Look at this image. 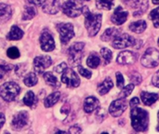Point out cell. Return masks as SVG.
Listing matches in <instances>:
<instances>
[{
	"label": "cell",
	"mask_w": 159,
	"mask_h": 134,
	"mask_svg": "<svg viewBox=\"0 0 159 134\" xmlns=\"http://www.w3.org/2000/svg\"><path fill=\"white\" fill-rule=\"evenodd\" d=\"M130 118H131V125L132 128L139 132H143L147 131L149 125V115L147 111L134 107L130 112Z\"/></svg>",
	"instance_id": "cell-1"
},
{
	"label": "cell",
	"mask_w": 159,
	"mask_h": 134,
	"mask_svg": "<svg viewBox=\"0 0 159 134\" xmlns=\"http://www.w3.org/2000/svg\"><path fill=\"white\" fill-rule=\"evenodd\" d=\"M83 12L85 15V26L88 30L89 36L96 35L102 26V14L92 13L87 7H84Z\"/></svg>",
	"instance_id": "cell-2"
},
{
	"label": "cell",
	"mask_w": 159,
	"mask_h": 134,
	"mask_svg": "<svg viewBox=\"0 0 159 134\" xmlns=\"http://www.w3.org/2000/svg\"><path fill=\"white\" fill-rule=\"evenodd\" d=\"M20 91V88L15 82H7L0 87V96L6 102H12Z\"/></svg>",
	"instance_id": "cell-3"
},
{
	"label": "cell",
	"mask_w": 159,
	"mask_h": 134,
	"mask_svg": "<svg viewBox=\"0 0 159 134\" xmlns=\"http://www.w3.org/2000/svg\"><path fill=\"white\" fill-rule=\"evenodd\" d=\"M84 5L82 0H68L62 6V11L71 18L78 17L83 12Z\"/></svg>",
	"instance_id": "cell-4"
},
{
	"label": "cell",
	"mask_w": 159,
	"mask_h": 134,
	"mask_svg": "<svg viewBox=\"0 0 159 134\" xmlns=\"http://www.w3.org/2000/svg\"><path fill=\"white\" fill-rule=\"evenodd\" d=\"M144 67L155 68L159 64V51L155 48H149L141 59Z\"/></svg>",
	"instance_id": "cell-5"
},
{
	"label": "cell",
	"mask_w": 159,
	"mask_h": 134,
	"mask_svg": "<svg viewBox=\"0 0 159 134\" xmlns=\"http://www.w3.org/2000/svg\"><path fill=\"white\" fill-rule=\"evenodd\" d=\"M85 47V44L82 42L75 43L72 47H70L68 50V56H69V62L73 65L78 66L82 61L83 57V49Z\"/></svg>",
	"instance_id": "cell-6"
},
{
	"label": "cell",
	"mask_w": 159,
	"mask_h": 134,
	"mask_svg": "<svg viewBox=\"0 0 159 134\" xmlns=\"http://www.w3.org/2000/svg\"><path fill=\"white\" fill-rule=\"evenodd\" d=\"M61 74V81L68 88H77L80 85V79L73 69L65 68Z\"/></svg>",
	"instance_id": "cell-7"
},
{
	"label": "cell",
	"mask_w": 159,
	"mask_h": 134,
	"mask_svg": "<svg viewBox=\"0 0 159 134\" xmlns=\"http://www.w3.org/2000/svg\"><path fill=\"white\" fill-rule=\"evenodd\" d=\"M58 32L61 35V41L63 45H66L74 36V26L71 23H60L58 25Z\"/></svg>",
	"instance_id": "cell-8"
},
{
	"label": "cell",
	"mask_w": 159,
	"mask_h": 134,
	"mask_svg": "<svg viewBox=\"0 0 159 134\" xmlns=\"http://www.w3.org/2000/svg\"><path fill=\"white\" fill-rule=\"evenodd\" d=\"M135 42V39L130 36L128 34H122V35H117L112 42V46L115 49H125L130 46H133Z\"/></svg>",
	"instance_id": "cell-9"
},
{
	"label": "cell",
	"mask_w": 159,
	"mask_h": 134,
	"mask_svg": "<svg viewBox=\"0 0 159 134\" xmlns=\"http://www.w3.org/2000/svg\"><path fill=\"white\" fill-rule=\"evenodd\" d=\"M128 108V103L126 102V100H124L123 98H120L118 100L114 101L109 107V113L115 117V118H118L120 117Z\"/></svg>",
	"instance_id": "cell-10"
},
{
	"label": "cell",
	"mask_w": 159,
	"mask_h": 134,
	"mask_svg": "<svg viewBox=\"0 0 159 134\" xmlns=\"http://www.w3.org/2000/svg\"><path fill=\"white\" fill-rule=\"evenodd\" d=\"M52 64V60L49 56H38L34 60V68L35 73L43 74L44 71Z\"/></svg>",
	"instance_id": "cell-11"
},
{
	"label": "cell",
	"mask_w": 159,
	"mask_h": 134,
	"mask_svg": "<svg viewBox=\"0 0 159 134\" xmlns=\"http://www.w3.org/2000/svg\"><path fill=\"white\" fill-rule=\"evenodd\" d=\"M40 46L44 51H52L55 49V41L48 31H44L40 36Z\"/></svg>",
	"instance_id": "cell-12"
},
{
	"label": "cell",
	"mask_w": 159,
	"mask_h": 134,
	"mask_svg": "<svg viewBox=\"0 0 159 134\" xmlns=\"http://www.w3.org/2000/svg\"><path fill=\"white\" fill-rule=\"evenodd\" d=\"M29 121V116L26 111H20L17 113L12 119V128L14 130H20L27 125Z\"/></svg>",
	"instance_id": "cell-13"
},
{
	"label": "cell",
	"mask_w": 159,
	"mask_h": 134,
	"mask_svg": "<svg viewBox=\"0 0 159 134\" xmlns=\"http://www.w3.org/2000/svg\"><path fill=\"white\" fill-rule=\"evenodd\" d=\"M138 59V54L129 50L122 51L119 53L117 57V62L119 64H124V65H131L136 62Z\"/></svg>",
	"instance_id": "cell-14"
},
{
	"label": "cell",
	"mask_w": 159,
	"mask_h": 134,
	"mask_svg": "<svg viewBox=\"0 0 159 134\" xmlns=\"http://www.w3.org/2000/svg\"><path fill=\"white\" fill-rule=\"evenodd\" d=\"M128 16H129V12L128 11H125L123 9L122 7H117L114 12V14L112 15V21L114 24L116 25H121L123 24L124 22H126L127 19H128Z\"/></svg>",
	"instance_id": "cell-15"
},
{
	"label": "cell",
	"mask_w": 159,
	"mask_h": 134,
	"mask_svg": "<svg viewBox=\"0 0 159 134\" xmlns=\"http://www.w3.org/2000/svg\"><path fill=\"white\" fill-rule=\"evenodd\" d=\"M61 0H46L43 5V11L47 14H56L60 10Z\"/></svg>",
	"instance_id": "cell-16"
},
{
	"label": "cell",
	"mask_w": 159,
	"mask_h": 134,
	"mask_svg": "<svg viewBox=\"0 0 159 134\" xmlns=\"http://www.w3.org/2000/svg\"><path fill=\"white\" fill-rule=\"evenodd\" d=\"M100 106V102L97 98L93 97V96H89L88 97L85 102H84V111L88 114L92 113L93 111H95L96 109H98Z\"/></svg>",
	"instance_id": "cell-17"
},
{
	"label": "cell",
	"mask_w": 159,
	"mask_h": 134,
	"mask_svg": "<svg viewBox=\"0 0 159 134\" xmlns=\"http://www.w3.org/2000/svg\"><path fill=\"white\" fill-rule=\"evenodd\" d=\"M12 14L11 7L4 3H0V23H5L7 21Z\"/></svg>",
	"instance_id": "cell-18"
},
{
	"label": "cell",
	"mask_w": 159,
	"mask_h": 134,
	"mask_svg": "<svg viewBox=\"0 0 159 134\" xmlns=\"http://www.w3.org/2000/svg\"><path fill=\"white\" fill-rule=\"evenodd\" d=\"M141 98L143 103L147 105L150 106L152 104H154L157 100H158L159 96L157 93H150V92H146V91H143L141 93Z\"/></svg>",
	"instance_id": "cell-19"
},
{
	"label": "cell",
	"mask_w": 159,
	"mask_h": 134,
	"mask_svg": "<svg viewBox=\"0 0 159 134\" xmlns=\"http://www.w3.org/2000/svg\"><path fill=\"white\" fill-rule=\"evenodd\" d=\"M114 87V83L110 77L105 78L99 86H98V92L100 95H105L110 91V90Z\"/></svg>",
	"instance_id": "cell-20"
},
{
	"label": "cell",
	"mask_w": 159,
	"mask_h": 134,
	"mask_svg": "<svg viewBox=\"0 0 159 134\" xmlns=\"http://www.w3.org/2000/svg\"><path fill=\"white\" fill-rule=\"evenodd\" d=\"M23 35H24L23 31L20 27L14 25V26L11 27L10 32L7 35V38L8 40H19V39L22 38Z\"/></svg>",
	"instance_id": "cell-21"
},
{
	"label": "cell",
	"mask_w": 159,
	"mask_h": 134,
	"mask_svg": "<svg viewBox=\"0 0 159 134\" xmlns=\"http://www.w3.org/2000/svg\"><path fill=\"white\" fill-rule=\"evenodd\" d=\"M60 98H61V93H60L59 91H56V92L51 93V94L48 95V96L45 99V101H44V105H45V107L49 108V107L53 106L54 104H56L59 102Z\"/></svg>",
	"instance_id": "cell-22"
},
{
	"label": "cell",
	"mask_w": 159,
	"mask_h": 134,
	"mask_svg": "<svg viewBox=\"0 0 159 134\" xmlns=\"http://www.w3.org/2000/svg\"><path fill=\"white\" fill-rule=\"evenodd\" d=\"M37 102H38V99L33 91H28L23 98V104L32 108L36 106Z\"/></svg>",
	"instance_id": "cell-23"
},
{
	"label": "cell",
	"mask_w": 159,
	"mask_h": 134,
	"mask_svg": "<svg viewBox=\"0 0 159 134\" xmlns=\"http://www.w3.org/2000/svg\"><path fill=\"white\" fill-rule=\"evenodd\" d=\"M119 32L120 31L116 28H108L104 31V33L101 36V39L104 42H108L114 39L117 35H119Z\"/></svg>",
	"instance_id": "cell-24"
},
{
	"label": "cell",
	"mask_w": 159,
	"mask_h": 134,
	"mask_svg": "<svg viewBox=\"0 0 159 134\" xmlns=\"http://www.w3.org/2000/svg\"><path fill=\"white\" fill-rule=\"evenodd\" d=\"M146 27H147V24L144 21H138L129 24V29L135 34H141L144 32Z\"/></svg>",
	"instance_id": "cell-25"
},
{
	"label": "cell",
	"mask_w": 159,
	"mask_h": 134,
	"mask_svg": "<svg viewBox=\"0 0 159 134\" xmlns=\"http://www.w3.org/2000/svg\"><path fill=\"white\" fill-rule=\"evenodd\" d=\"M43 77H44V79H45V81H46V83L48 85H49V86H51L53 88H56V89L61 87L60 81H58V79L55 77V76L52 75V73H50V72L45 73Z\"/></svg>",
	"instance_id": "cell-26"
},
{
	"label": "cell",
	"mask_w": 159,
	"mask_h": 134,
	"mask_svg": "<svg viewBox=\"0 0 159 134\" xmlns=\"http://www.w3.org/2000/svg\"><path fill=\"white\" fill-rule=\"evenodd\" d=\"M100 63H101V59L98 56V54H96V53H91L87 60L88 66H89L90 68H93V69L97 68L100 65Z\"/></svg>",
	"instance_id": "cell-27"
},
{
	"label": "cell",
	"mask_w": 159,
	"mask_h": 134,
	"mask_svg": "<svg viewBox=\"0 0 159 134\" xmlns=\"http://www.w3.org/2000/svg\"><path fill=\"white\" fill-rule=\"evenodd\" d=\"M13 66L4 61H0V81L4 79L7 74L11 71Z\"/></svg>",
	"instance_id": "cell-28"
},
{
	"label": "cell",
	"mask_w": 159,
	"mask_h": 134,
	"mask_svg": "<svg viewBox=\"0 0 159 134\" xmlns=\"http://www.w3.org/2000/svg\"><path fill=\"white\" fill-rule=\"evenodd\" d=\"M115 0H96V6L100 9L110 10L114 7Z\"/></svg>",
	"instance_id": "cell-29"
},
{
	"label": "cell",
	"mask_w": 159,
	"mask_h": 134,
	"mask_svg": "<svg viewBox=\"0 0 159 134\" xmlns=\"http://www.w3.org/2000/svg\"><path fill=\"white\" fill-rule=\"evenodd\" d=\"M23 82L27 87H33L37 83V76L34 73H29L24 77Z\"/></svg>",
	"instance_id": "cell-30"
},
{
	"label": "cell",
	"mask_w": 159,
	"mask_h": 134,
	"mask_svg": "<svg viewBox=\"0 0 159 134\" xmlns=\"http://www.w3.org/2000/svg\"><path fill=\"white\" fill-rule=\"evenodd\" d=\"M36 14L35 8L34 7H26L22 15V20L26 21V20H31L33 19Z\"/></svg>",
	"instance_id": "cell-31"
},
{
	"label": "cell",
	"mask_w": 159,
	"mask_h": 134,
	"mask_svg": "<svg viewBox=\"0 0 159 134\" xmlns=\"http://www.w3.org/2000/svg\"><path fill=\"white\" fill-rule=\"evenodd\" d=\"M101 55H102V57L104 59L106 64L111 62L112 58H113V53H112V51H111L109 49H107V48H102V49H101Z\"/></svg>",
	"instance_id": "cell-32"
},
{
	"label": "cell",
	"mask_w": 159,
	"mask_h": 134,
	"mask_svg": "<svg viewBox=\"0 0 159 134\" xmlns=\"http://www.w3.org/2000/svg\"><path fill=\"white\" fill-rule=\"evenodd\" d=\"M133 90H134V84H132V83L129 84L128 86L123 88V90L119 93V97L120 98H127L128 96H129L132 93Z\"/></svg>",
	"instance_id": "cell-33"
},
{
	"label": "cell",
	"mask_w": 159,
	"mask_h": 134,
	"mask_svg": "<svg viewBox=\"0 0 159 134\" xmlns=\"http://www.w3.org/2000/svg\"><path fill=\"white\" fill-rule=\"evenodd\" d=\"M7 55L10 58V59H17L20 57V51L17 48L15 47H11L7 49Z\"/></svg>",
	"instance_id": "cell-34"
},
{
	"label": "cell",
	"mask_w": 159,
	"mask_h": 134,
	"mask_svg": "<svg viewBox=\"0 0 159 134\" xmlns=\"http://www.w3.org/2000/svg\"><path fill=\"white\" fill-rule=\"evenodd\" d=\"M77 68H78L79 74H80L82 76H84V77H86V78H90V77H91V72H90V71L85 69V68H84L83 66H81L80 64L77 66Z\"/></svg>",
	"instance_id": "cell-35"
},
{
	"label": "cell",
	"mask_w": 159,
	"mask_h": 134,
	"mask_svg": "<svg viewBox=\"0 0 159 134\" xmlns=\"http://www.w3.org/2000/svg\"><path fill=\"white\" fill-rule=\"evenodd\" d=\"M129 78H130V80L135 84V85H139V84H141V82H142V77H141V76L138 74V73H132V74H130L129 75ZM132 83V84H133Z\"/></svg>",
	"instance_id": "cell-36"
},
{
	"label": "cell",
	"mask_w": 159,
	"mask_h": 134,
	"mask_svg": "<svg viewBox=\"0 0 159 134\" xmlns=\"http://www.w3.org/2000/svg\"><path fill=\"white\" fill-rule=\"evenodd\" d=\"M124 77H123V75H121V73L117 72L116 73V85L118 88H123L124 86Z\"/></svg>",
	"instance_id": "cell-37"
},
{
	"label": "cell",
	"mask_w": 159,
	"mask_h": 134,
	"mask_svg": "<svg viewBox=\"0 0 159 134\" xmlns=\"http://www.w3.org/2000/svg\"><path fill=\"white\" fill-rule=\"evenodd\" d=\"M150 19L153 20L154 21L159 20V7L151 11V13H150Z\"/></svg>",
	"instance_id": "cell-38"
},
{
	"label": "cell",
	"mask_w": 159,
	"mask_h": 134,
	"mask_svg": "<svg viewBox=\"0 0 159 134\" xmlns=\"http://www.w3.org/2000/svg\"><path fill=\"white\" fill-rule=\"evenodd\" d=\"M81 132H82V129L78 125H75V126L71 127L68 131L69 133H80Z\"/></svg>",
	"instance_id": "cell-39"
},
{
	"label": "cell",
	"mask_w": 159,
	"mask_h": 134,
	"mask_svg": "<svg viewBox=\"0 0 159 134\" xmlns=\"http://www.w3.org/2000/svg\"><path fill=\"white\" fill-rule=\"evenodd\" d=\"M65 68H67V65H66V63H65V62H62V63H61V64L57 65V66L55 67L54 71L60 74V73H62V72H63V70H64Z\"/></svg>",
	"instance_id": "cell-40"
},
{
	"label": "cell",
	"mask_w": 159,
	"mask_h": 134,
	"mask_svg": "<svg viewBox=\"0 0 159 134\" xmlns=\"http://www.w3.org/2000/svg\"><path fill=\"white\" fill-rule=\"evenodd\" d=\"M152 83H153L154 86L159 88V70L155 74V76H153V78H152Z\"/></svg>",
	"instance_id": "cell-41"
},
{
	"label": "cell",
	"mask_w": 159,
	"mask_h": 134,
	"mask_svg": "<svg viewBox=\"0 0 159 134\" xmlns=\"http://www.w3.org/2000/svg\"><path fill=\"white\" fill-rule=\"evenodd\" d=\"M139 104H140V101H139V99H138L137 97H134V98L130 101V103H129V104H130V107H131V108L137 107V106L139 105Z\"/></svg>",
	"instance_id": "cell-42"
},
{
	"label": "cell",
	"mask_w": 159,
	"mask_h": 134,
	"mask_svg": "<svg viewBox=\"0 0 159 134\" xmlns=\"http://www.w3.org/2000/svg\"><path fill=\"white\" fill-rule=\"evenodd\" d=\"M46 0H29V2L33 5H35V6H40L42 5Z\"/></svg>",
	"instance_id": "cell-43"
},
{
	"label": "cell",
	"mask_w": 159,
	"mask_h": 134,
	"mask_svg": "<svg viewBox=\"0 0 159 134\" xmlns=\"http://www.w3.org/2000/svg\"><path fill=\"white\" fill-rule=\"evenodd\" d=\"M5 121H6V118H5V116H4V114L0 113V129L3 127Z\"/></svg>",
	"instance_id": "cell-44"
},
{
	"label": "cell",
	"mask_w": 159,
	"mask_h": 134,
	"mask_svg": "<svg viewBox=\"0 0 159 134\" xmlns=\"http://www.w3.org/2000/svg\"><path fill=\"white\" fill-rule=\"evenodd\" d=\"M154 25H155V27L159 28V20H157V21H154Z\"/></svg>",
	"instance_id": "cell-45"
},
{
	"label": "cell",
	"mask_w": 159,
	"mask_h": 134,
	"mask_svg": "<svg viewBox=\"0 0 159 134\" xmlns=\"http://www.w3.org/2000/svg\"><path fill=\"white\" fill-rule=\"evenodd\" d=\"M153 3L156 5H159V0H153Z\"/></svg>",
	"instance_id": "cell-46"
},
{
	"label": "cell",
	"mask_w": 159,
	"mask_h": 134,
	"mask_svg": "<svg viewBox=\"0 0 159 134\" xmlns=\"http://www.w3.org/2000/svg\"><path fill=\"white\" fill-rule=\"evenodd\" d=\"M122 1H123V2H124L125 4H129V2H130L131 0H122Z\"/></svg>",
	"instance_id": "cell-47"
},
{
	"label": "cell",
	"mask_w": 159,
	"mask_h": 134,
	"mask_svg": "<svg viewBox=\"0 0 159 134\" xmlns=\"http://www.w3.org/2000/svg\"><path fill=\"white\" fill-rule=\"evenodd\" d=\"M158 121H159V112H158ZM157 132H159V123H158V126H157Z\"/></svg>",
	"instance_id": "cell-48"
},
{
	"label": "cell",
	"mask_w": 159,
	"mask_h": 134,
	"mask_svg": "<svg viewBox=\"0 0 159 134\" xmlns=\"http://www.w3.org/2000/svg\"><path fill=\"white\" fill-rule=\"evenodd\" d=\"M158 46H159V39H158Z\"/></svg>",
	"instance_id": "cell-49"
},
{
	"label": "cell",
	"mask_w": 159,
	"mask_h": 134,
	"mask_svg": "<svg viewBox=\"0 0 159 134\" xmlns=\"http://www.w3.org/2000/svg\"><path fill=\"white\" fill-rule=\"evenodd\" d=\"M86 1H89V0H86Z\"/></svg>",
	"instance_id": "cell-50"
}]
</instances>
